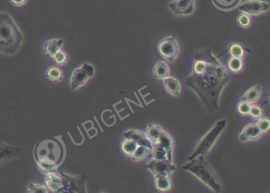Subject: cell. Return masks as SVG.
Listing matches in <instances>:
<instances>
[{"label":"cell","mask_w":270,"mask_h":193,"mask_svg":"<svg viewBox=\"0 0 270 193\" xmlns=\"http://www.w3.org/2000/svg\"><path fill=\"white\" fill-rule=\"evenodd\" d=\"M241 12L249 15H259L269 10V4L262 0H246L238 6Z\"/></svg>","instance_id":"cell-8"},{"label":"cell","mask_w":270,"mask_h":193,"mask_svg":"<svg viewBox=\"0 0 270 193\" xmlns=\"http://www.w3.org/2000/svg\"><path fill=\"white\" fill-rule=\"evenodd\" d=\"M229 81L225 66L210 49H203L194 55L192 73L186 80V85L197 93L205 108L213 113L219 110V97Z\"/></svg>","instance_id":"cell-1"},{"label":"cell","mask_w":270,"mask_h":193,"mask_svg":"<svg viewBox=\"0 0 270 193\" xmlns=\"http://www.w3.org/2000/svg\"><path fill=\"white\" fill-rule=\"evenodd\" d=\"M23 33L12 16L0 12V53L15 55L23 45Z\"/></svg>","instance_id":"cell-2"},{"label":"cell","mask_w":270,"mask_h":193,"mask_svg":"<svg viewBox=\"0 0 270 193\" xmlns=\"http://www.w3.org/2000/svg\"><path fill=\"white\" fill-rule=\"evenodd\" d=\"M144 168L149 169L154 176L162 175L170 176V175L176 170L175 165H173L172 161L168 159H151L147 165H145Z\"/></svg>","instance_id":"cell-7"},{"label":"cell","mask_w":270,"mask_h":193,"mask_svg":"<svg viewBox=\"0 0 270 193\" xmlns=\"http://www.w3.org/2000/svg\"><path fill=\"white\" fill-rule=\"evenodd\" d=\"M162 129L160 126L155 124H149L146 128L145 135L148 140L153 144L158 143V139L160 137Z\"/></svg>","instance_id":"cell-19"},{"label":"cell","mask_w":270,"mask_h":193,"mask_svg":"<svg viewBox=\"0 0 270 193\" xmlns=\"http://www.w3.org/2000/svg\"><path fill=\"white\" fill-rule=\"evenodd\" d=\"M169 8L174 15L189 16L195 10V0H173L169 4Z\"/></svg>","instance_id":"cell-9"},{"label":"cell","mask_w":270,"mask_h":193,"mask_svg":"<svg viewBox=\"0 0 270 193\" xmlns=\"http://www.w3.org/2000/svg\"><path fill=\"white\" fill-rule=\"evenodd\" d=\"M250 107H251V104L250 103H248L246 101H242L238 104L237 107V111L241 115H247L250 112Z\"/></svg>","instance_id":"cell-33"},{"label":"cell","mask_w":270,"mask_h":193,"mask_svg":"<svg viewBox=\"0 0 270 193\" xmlns=\"http://www.w3.org/2000/svg\"><path fill=\"white\" fill-rule=\"evenodd\" d=\"M27 191L29 193H47L48 188L41 184L30 183L27 186Z\"/></svg>","instance_id":"cell-31"},{"label":"cell","mask_w":270,"mask_h":193,"mask_svg":"<svg viewBox=\"0 0 270 193\" xmlns=\"http://www.w3.org/2000/svg\"><path fill=\"white\" fill-rule=\"evenodd\" d=\"M38 165L40 170L46 175L57 172V165L49 158H40Z\"/></svg>","instance_id":"cell-20"},{"label":"cell","mask_w":270,"mask_h":193,"mask_svg":"<svg viewBox=\"0 0 270 193\" xmlns=\"http://www.w3.org/2000/svg\"><path fill=\"white\" fill-rule=\"evenodd\" d=\"M226 125H227V120H219L218 122H216L214 127L213 129H211L210 132L207 133V135H205V137L202 138L199 141L194 154L189 157V161L194 159L197 156H204L207 154L209 150L212 149V147H213L214 143H216V139H218L221 132L226 127Z\"/></svg>","instance_id":"cell-4"},{"label":"cell","mask_w":270,"mask_h":193,"mask_svg":"<svg viewBox=\"0 0 270 193\" xmlns=\"http://www.w3.org/2000/svg\"><path fill=\"white\" fill-rule=\"evenodd\" d=\"M9 1L15 7H23L27 3V0H9Z\"/></svg>","instance_id":"cell-35"},{"label":"cell","mask_w":270,"mask_h":193,"mask_svg":"<svg viewBox=\"0 0 270 193\" xmlns=\"http://www.w3.org/2000/svg\"><path fill=\"white\" fill-rule=\"evenodd\" d=\"M227 52L229 53L230 56H232V57L242 59L246 52L250 53L251 50L247 49V48H245L244 46H242L240 44L231 43L227 47Z\"/></svg>","instance_id":"cell-23"},{"label":"cell","mask_w":270,"mask_h":193,"mask_svg":"<svg viewBox=\"0 0 270 193\" xmlns=\"http://www.w3.org/2000/svg\"><path fill=\"white\" fill-rule=\"evenodd\" d=\"M138 147V145L135 143L134 141L130 140V139H125V140L122 141L121 143V150L124 154L126 156H131L135 152Z\"/></svg>","instance_id":"cell-26"},{"label":"cell","mask_w":270,"mask_h":193,"mask_svg":"<svg viewBox=\"0 0 270 193\" xmlns=\"http://www.w3.org/2000/svg\"><path fill=\"white\" fill-rule=\"evenodd\" d=\"M158 53L168 61L173 62L181 53L178 44L173 36L161 40L157 45Z\"/></svg>","instance_id":"cell-6"},{"label":"cell","mask_w":270,"mask_h":193,"mask_svg":"<svg viewBox=\"0 0 270 193\" xmlns=\"http://www.w3.org/2000/svg\"><path fill=\"white\" fill-rule=\"evenodd\" d=\"M261 96V88L260 85H255L249 88L246 93L242 96V100L248 102L250 104L256 103Z\"/></svg>","instance_id":"cell-17"},{"label":"cell","mask_w":270,"mask_h":193,"mask_svg":"<svg viewBox=\"0 0 270 193\" xmlns=\"http://www.w3.org/2000/svg\"><path fill=\"white\" fill-rule=\"evenodd\" d=\"M158 143L162 146L163 148L166 149L168 154V159L172 161V154H173V139L169 134L162 131L160 137L158 139Z\"/></svg>","instance_id":"cell-16"},{"label":"cell","mask_w":270,"mask_h":193,"mask_svg":"<svg viewBox=\"0 0 270 193\" xmlns=\"http://www.w3.org/2000/svg\"><path fill=\"white\" fill-rule=\"evenodd\" d=\"M46 77L52 82H61L63 79V71L57 66H52L47 70Z\"/></svg>","instance_id":"cell-24"},{"label":"cell","mask_w":270,"mask_h":193,"mask_svg":"<svg viewBox=\"0 0 270 193\" xmlns=\"http://www.w3.org/2000/svg\"><path fill=\"white\" fill-rule=\"evenodd\" d=\"M257 125L259 130L261 131V134L266 133L270 128L269 118H267V117H261V118H258Z\"/></svg>","instance_id":"cell-32"},{"label":"cell","mask_w":270,"mask_h":193,"mask_svg":"<svg viewBox=\"0 0 270 193\" xmlns=\"http://www.w3.org/2000/svg\"><path fill=\"white\" fill-rule=\"evenodd\" d=\"M261 136V132L259 130L257 123L247 124L246 126L243 127L240 135L239 139L242 142H246V141H254L258 139Z\"/></svg>","instance_id":"cell-13"},{"label":"cell","mask_w":270,"mask_h":193,"mask_svg":"<svg viewBox=\"0 0 270 193\" xmlns=\"http://www.w3.org/2000/svg\"><path fill=\"white\" fill-rule=\"evenodd\" d=\"M63 174L57 172L47 174L45 180L47 188L52 192L60 193L63 185Z\"/></svg>","instance_id":"cell-12"},{"label":"cell","mask_w":270,"mask_h":193,"mask_svg":"<svg viewBox=\"0 0 270 193\" xmlns=\"http://www.w3.org/2000/svg\"><path fill=\"white\" fill-rule=\"evenodd\" d=\"M242 0H212V2L218 9L229 12L239 6Z\"/></svg>","instance_id":"cell-22"},{"label":"cell","mask_w":270,"mask_h":193,"mask_svg":"<svg viewBox=\"0 0 270 193\" xmlns=\"http://www.w3.org/2000/svg\"><path fill=\"white\" fill-rule=\"evenodd\" d=\"M227 67L233 74H238L243 68V61L241 58L231 56V58L227 60Z\"/></svg>","instance_id":"cell-27"},{"label":"cell","mask_w":270,"mask_h":193,"mask_svg":"<svg viewBox=\"0 0 270 193\" xmlns=\"http://www.w3.org/2000/svg\"><path fill=\"white\" fill-rule=\"evenodd\" d=\"M155 186L158 191H170L172 187V182L169 176L158 175L155 176Z\"/></svg>","instance_id":"cell-21"},{"label":"cell","mask_w":270,"mask_h":193,"mask_svg":"<svg viewBox=\"0 0 270 193\" xmlns=\"http://www.w3.org/2000/svg\"><path fill=\"white\" fill-rule=\"evenodd\" d=\"M249 114L254 119H258L264 116L262 108L257 105H251Z\"/></svg>","instance_id":"cell-34"},{"label":"cell","mask_w":270,"mask_h":193,"mask_svg":"<svg viewBox=\"0 0 270 193\" xmlns=\"http://www.w3.org/2000/svg\"><path fill=\"white\" fill-rule=\"evenodd\" d=\"M95 75V68L88 63H83L82 66L75 69L71 74L70 87L71 90L75 91L86 85L88 80Z\"/></svg>","instance_id":"cell-5"},{"label":"cell","mask_w":270,"mask_h":193,"mask_svg":"<svg viewBox=\"0 0 270 193\" xmlns=\"http://www.w3.org/2000/svg\"><path fill=\"white\" fill-rule=\"evenodd\" d=\"M164 88H166V92L173 96H179L181 93V85L180 82L173 77H167L162 80Z\"/></svg>","instance_id":"cell-15"},{"label":"cell","mask_w":270,"mask_h":193,"mask_svg":"<svg viewBox=\"0 0 270 193\" xmlns=\"http://www.w3.org/2000/svg\"><path fill=\"white\" fill-rule=\"evenodd\" d=\"M183 169L193 173L215 192L221 191L222 185L220 178L203 155H198L194 159L190 160L188 163L183 165Z\"/></svg>","instance_id":"cell-3"},{"label":"cell","mask_w":270,"mask_h":193,"mask_svg":"<svg viewBox=\"0 0 270 193\" xmlns=\"http://www.w3.org/2000/svg\"><path fill=\"white\" fill-rule=\"evenodd\" d=\"M123 136L125 139L134 141L138 146H144L152 150V143L148 140L144 132L138 130H129L124 133Z\"/></svg>","instance_id":"cell-11"},{"label":"cell","mask_w":270,"mask_h":193,"mask_svg":"<svg viewBox=\"0 0 270 193\" xmlns=\"http://www.w3.org/2000/svg\"><path fill=\"white\" fill-rule=\"evenodd\" d=\"M237 23L242 28H248V27H250V24H251V19H250V15L242 12L237 17Z\"/></svg>","instance_id":"cell-30"},{"label":"cell","mask_w":270,"mask_h":193,"mask_svg":"<svg viewBox=\"0 0 270 193\" xmlns=\"http://www.w3.org/2000/svg\"><path fill=\"white\" fill-rule=\"evenodd\" d=\"M151 153V149L148 147H144V146H138L135 152L133 153L131 158L132 161H137L140 160L144 159L147 155H149Z\"/></svg>","instance_id":"cell-28"},{"label":"cell","mask_w":270,"mask_h":193,"mask_svg":"<svg viewBox=\"0 0 270 193\" xmlns=\"http://www.w3.org/2000/svg\"><path fill=\"white\" fill-rule=\"evenodd\" d=\"M52 58L54 60L56 66H64V65L67 64V62L69 61V56L61 49L58 51Z\"/></svg>","instance_id":"cell-29"},{"label":"cell","mask_w":270,"mask_h":193,"mask_svg":"<svg viewBox=\"0 0 270 193\" xmlns=\"http://www.w3.org/2000/svg\"><path fill=\"white\" fill-rule=\"evenodd\" d=\"M151 157L152 159L166 160L168 159V154L166 149L161 146L158 143L153 144L151 150ZM169 160V159H168Z\"/></svg>","instance_id":"cell-25"},{"label":"cell","mask_w":270,"mask_h":193,"mask_svg":"<svg viewBox=\"0 0 270 193\" xmlns=\"http://www.w3.org/2000/svg\"><path fill=\"white\" fill-rule=\"evenodd\" d=\"M153 75L158 80H163L170 75V69L167 63L165 61H158L153 69Z\"/></svg>","instance_id":"cell-18"},{"label":"cell","mask_w":270,"mask_h":193,"mask_svg":"<svg viewBox=\"0 0 270 193\" xmlns=\"http://www.w3.org/2000/svg\"><path fill=\"white\" fill-rule=\"evenodd\" d=\"M22 154V149L0 141V165Z\"/></svg>","instance_id":"cell-10"},{"label":"cell","mask_w":270,"mask_h":193,"mask_svg":"<svg viewBox=\"0 0 270 193\" xmlns=\"http://www.w3.org/2000/svg\"><path fill=\"white\" fill-rule=\"evenodd\" d=\"M63 45V40L60 38H53L45 41L43 45L44 53L48 57L52 58L53 56L61 49Z\"/></svg>","instance_id":"cell-14"}]
</instances>
